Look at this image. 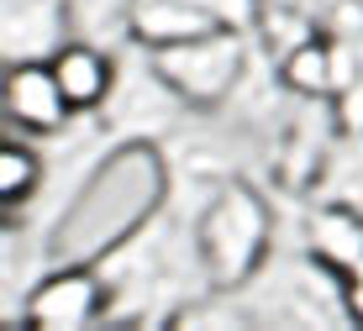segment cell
I'll return each mask as SVG.
<instances>
[{
  "mask_svg": "<svg viewBox=\"0 0 363 331\" xmlns=\"http://www.w3.org/2000/svg\"><path fill=\"white\" fill-rule=\"evenodd\" d=\"M164 195V169L147 147H121L116 158L100 163V174L79 189V200L69 206L64 226H58V258L64 263H90L100 252H111L116 242H127L143 215Z\"/></svg>",
  "mask_w": 363,
  "mask_h": 331,
  "instance_id": "obj_1",
  "label": "cell"
},
{
  "mask_svg": "<svg viewBox=\"0 0 363 331\" xmlns=\"http://www.w3.org/2000/svg\"><path fill=\"white\" fill-rule=\"evenodd\" d=\"M264 237H269V215L264 200L253 189L232 184L216 195V206L200 221V258H206V274L216 284H242L247 274L264 258Z\"/></svg>",
  "mask_w": 363,
  "mask_h": 331,
  "instance_id": "obj_2",
  "label": "cell"
},
{
  "mask_svg": "<svg viewBox=\"0 0 363 331\" xmlns=\"http://www.w3.org/2000/svg\"><path fill=\"white\" fill-rule=\"evenodd\" d=\"M237 69H242V43H237L232 32H200L190 43H169L164 53H158V74H164V84L174 95L184 100H216L227 95V84L237 79Z\"/></svg>",
  "mask_w": 363,
  "mask_h": 331,
  "instance_id": "obj_3",
  "label": "cell"
},
{
  "mask_svg": "<svg viewBox=\"0 0 363 331\" xmlns=\"http://www.w3.org/2000/svg\"><path fill=\"white\" fill-rule=\"evenodd\" d=\"M100 305H106V279H100L90 263H69V269H58L53 279H43V284L32 289L27 326H37V331H79L100 315Z\"/></svg>",
  "mask_w": 363,
  "mask_h": 331,
  "instance_id": "obj_4",
  "label": "cell"
},
{
  "mask_svg": "<svg viewBox=\"0 0 363 331\" xmlns=\"http://www.w3.org/2000/svg\"><path fill=\"white\" fill-rule=\"evenodd\" d=\"M69 100L58 90V74L53 63H37V58H16L6 69V116L21 126V132H58L69 121Z\"/></svg>",
  "mask_w": 363,
  "mask_h": 331,
  "instance_id": "obj_5",
  "label": "cell"
},
{
  "mask_svg": "<svg viewBox=\"0 0 363 331\" xmlns=\"http://www.w3.org/2000/svg\"><path fill=\"white\" fill-rule=\"evenodd\" d=\"M48 63H53L58 90H64V100H69L74 111L106 106L116 69H111V58L100 53V47H90V43H64V47H53V58H48Z\"/></svg>",
  "mask_w": 363,
  "mask_h": 331,
  "instance_id": "obj_6",
  "label": "cell"
},
{
  "mask_svg": "<svg viewBox=\"0 0 363 331\" xmlns=\"http://www.w3.org/2000/svg\"><path fill=\"white\" fill-rule=\"evenodd\" d=\"M132 27L137 37L169 47V43H190L200 32H216L206 0H132Z\"/></svg>",
  "mask_w": 363,
  "mask_h": 331,
  "instance_id": "obj_7",
  "label": "cell"
},
{
  "mask_svg": "<svg viewBox=\"0 0 363 331\" xmlns=\"http://www.w3.org/2000/svg\"><path fill=\"white\" fill-rule=\"evenodd\" d=\"M37 179H43V163H37V152L27 142H6L0 147V200L11 206H27Z\"/></svg>",
  "mask_w": 363,
  "mask_h": 331,
  "instance_id": "obj_8",
  "label": "cell"
},
{
  "mask_svg": "<svg viewBox=\"0 0 363 331\" xmlns=\"http://www.w3.org/2000/svg\"><path fill=\"white\" fill-rule=\"evenodd\" d=\"M284 74H290L295 90L327 95L332 84H337V74H332V47H295L290 63H284Z\"/></svg>",
  "mask_w": 363,
  "mask_h": 331,
  "instance_id": "obj_9",
  "label": "cell"
},
{
  "mask_svg": "<svg viewBox=\"0 0 363 331\" xmlns=\"http://www.w3.org/2000/svg\"><path fill=\"white\" fill-rule=\"evenodd\" d=\"M342 305H347L353 321H363V258H353L342 269Z\"/></svg>",
  "mask_w": 363,
  "mask_h": 331,
  "instance_id": "obj_10",
  "label": "cell"
}]
</instances>
